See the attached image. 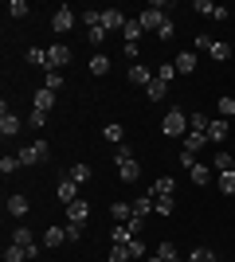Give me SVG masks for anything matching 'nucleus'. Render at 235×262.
<instances>
[{
  "label": "nucleus",
  "mask_w": 235,
  "mask_h": 262,
  "mask_svg": "<svg viewBox=\"0 0 235 262\" xmlns=\"http://www.w3.org/2000/svg\"><path fill=\"white\" fill-rule=\"evenodd\" d=\"M102 137H106V141H110V145H122L125 129H122V125H118V121H110V125H106V129H102Z\"/></svg>",
  "instance_id": "obj_31"
},
{
  "label": "nucleus",
  "mask_w": 235,
  "mask_h": 262,
  "mask_svg": "<svg viewBox=\"0 0 235 262\" xmlns=\"http://www.w3.org/2000/svg\"><path fill=\"white\" fill-rule=\"evenodd\" d=\"M16 168H20V157H16V153H4V157H0V172H4V176H8V172H16Z\"/></svg>",
  "instance_id": "obj_41"
},
{
  "label": "nucleus",
  "mask_w": 235,
  "mask_h": 262,
  "mask_svg": "<svg viewBox=\"0 0 235 262\" xmlns=\"http://www.w3.org/2000/svg\"><path fill=\"white\" fill-rule=\"evenodd\" d=\"M208 141H212V145H224L227 141V118L208 121Z\"/></svg>",
  "instance_id": "obj_15"
},
{
  "label": "nucleus",
  "mask_w": 235,
  "mask_h": 262,
  "mask_svg": "<svg viewBox=\"0 0 235 262\" xmlns=\"http://www.w3.org/2000/svg\"><path fill=\"white\" fill-rule=\"evenodd\" d=\"M16 157H20V164H44L47 157H51V149H47V141H44V137H39V141H35V145H28V149H20V153H16Z\"/></svg>",
  "instance_id": "obj_4"
},
{
  "label": "nucleus",
  "mask_w": 235,
  "mask_h": 262,
  "mask_svg": "<svg viewBox=\"0 0 235 262\" xmlns=\"http://www.w3.org/2000/svg\"><path fill=\"white\" fill-rule=\"evenodd\" d=\"M67 239H71V243L82 239V227H78V223H67Z\"/></svg>",
  "instance_id": "obj_50"
},
{
  "label": "nucleus",
  "mask_w": 235,
  "mask_h": 262,
  "mask_svg": "<svg viewBox=\"0 0 235 262\" xmlns=\"http://www.w3.org/2000/svg\"><path fill=\"white\" fill-rule=\"evenodd\" d=\"M114 161H118V176H122L125 184H134L137 176H141V164L134 161V153H130L125 145H118V153H114Z\"/></svg>",
  "instance_id": "obj_1"
},
{
  "label": "nucleus",
  "mask_w": 235,
  "mask_h": 262,
  "mask_svg": "<svg viewBox=\"0 0 235 262\" xmlns=\"http://www.w3.org/2000/svg\"><path fill=\"white\" fill-rule=\"evenodd\" d=\"M106 71H110V55H106V51H98V55H94V59H90V75H106Z\"/></svg>",
  "instance_id": "obj_25"
},
{
  "label": "nucleus",
  "mask_w": 235,
  "mask_h": 262,
  "mask_svg": "<svg viewBox=\"0 0 235 262\" xmlns=\"http://www.w3.org/2000/svg\"><path fill=\"white\" fill-rule=\"evenodd\" d=\"M173 192H177V180H173V176H161V180H153V184H149V196H153V200L173 196Z\"/></svg>",
  "instance_id": "obj_12"
},
{
  "label": "nucleus",
  "mask_w": 235,
  "mask_h": 262,
  "mask_svg": "<svg viewBox=\"0 0 235 262\" xmlns=\"http://www.w3.org/2000/svg\"><path fill=\"white\" fill-rule=\"evenodd\" d=\"M28 125H32V129H44V125H47V114H44V110H32Z\"/></svg>",
  "instance_id": "obj_47"
},
{
  "label": "nucleus",
  "mask_w": 235,
  "mask_h": 262,
  "mask_svg": "<svg viewBox=\"0 0 235 262\" xmlns=\"http://www.w3.org/2000/svg\"><path fill=\"white\" fill-rule=\"evenodd\" d=\"M130 239H137V235H134L130 227H125V223H118V227L110 231V243H130Z\"/></svg>",
  "instance_id": "obj_35"
},
{
  "label": "nucleus",
  "mask_w": 235,
  "mask_h": 262,
  "mask_svg": "<svg viewBox=\"0 0 235 262\" xmlns=\"http://www.w3.org/2000/svg\"><path fill=\"white\" fill-rule=\"evenodd\" d=\"M157 258H165V262H173V258H177V247H173V243H161V247H157Z\"/></svg>",
  "instance_id": "obj_42"
},
{
  "label": "nucleus",
  "mask_w": 235,
  "mask_h": 262,
  "mask_svg": "<svg viewBox=\"0 0 235 262\" xmlns=\"http://www.w3.org/2000/svg\"><path fill=\"white\" fill-rule=\"evenodd\" d=\"M153 71H149V67H141V63H130V82H134V86H149V82H153Z\"/></svg>",
  "instance_id": "obj_14"
},
{
  "label": "nucleus",
  "mask_w": 235,
  "mask_h": 262,
  "mask_svg": "<svg viewBox=\"0 0 235 262\" xmlns=\"http://www.w3.org/2000/svg\"><path fill=\"white\" fill-rule=\"evenodd\" d=\"M212 43H216L212 35H196V47H204V51H212Z\"/></svg>",
  "instance_id": "obj_52"
},
{
  "label": "nucleus",
  "mask_w": 235,
  "mask_h": 262,
  "mask_svg": "<svg viewBox=\"0 0 235 262\" xmlns=\"http://www.w3.org/2000/svg\"><path fill=\"white\" fill-rule=\"evenodd\" d=\"M173 262H180V258H173Z\"/></svg>",
  "instance_id": "obj_54"
},
{
  "label": "nucleus",
  "mask_w": 235,
  "mask_h": 262,
  "mask_svg": "<svg viewBox=\"0 0 235 262\" xmlns=\"http://www.w3.org/2000/svg\"><path fill=\"white\" fill-rule=\"evenodd\" d=\"M47 55H51V71H63V67L71 63V47L67 43H51V47H47Z\"/></svg>",
  "instance_id": "obj_8"
},
{
  "label": "nucleus",
  "mask_w": 235,
  "mask_h": 262,
  "mask_svg": "<svg viewBox=\"0 0 235 262\" xmlns=\"http://www.w3.org/2000/svg\"><path fill=\"white\" fill-rule=\"evenodd\" d=\"M161 133H165V137H180V133H188V114H184V110H168L165 121H161Z\"/></svg>",
  "instance_id": "obj_2"
},
{
  "label": "nucleus",
  "mask_w": 235,
  "mask_h": 262,
  "mask_svg": "<svg viewBox=\"0 0 235 262\" xmlns=\"http://www.w3.org/2000/svg\"><path fill=\"white\" fill-rule=\"evenodd\" d=\"M180 168H196V157L184 153V149H180Z\"/></svg>",
  "instance_id": "obj_51"
},
{
  "label": "nucleus",
  "mask_w": 235,
  "mask_h": 262,
  "mask_svg": "<svg viewBox=\"0 0 235 262\" xmlns=\"http://www.w3.org/2000/svg\"><path fill=\"white\" fill-rule=\"evenodd\" d=\"M125 16L118 8H102V28H106V32H125Z\"/></svg>",
  "instance_id": "obj_7"
},
{
  "label": "nucleus",
  "mask_w": 235,
  "mask_h": 262,
  "mask_svg": "<svg viewBox=\"0 0 235 262\" xmlns=\"http://www.w3.org/2000/svg\"><path fill=\"white\" fill-rule=\"evenodd\" d=\"M204 145H208V133H188V137H184V153H192V157H196V153L204 149Z\"/></svg>",
  "instance_id": "obj_21"
},
{
  "label": "nucleus",
  "mask_w": 235,
  "mask_h": 262,
  "mask_svg": "<svg viewBox=\"0 0 235 262\" xmlns=\"http://www.w3.org/2000/svg\"><path fill=\"white\" fill-rule=\"evenodd\" d=\"M71 28H75V12H71V8H59L55 16H51V32L63 35V32H71Z\"/></svg>",
  "instance_id": "obj_9"
},
{
  "label": "nucleus",
  "mask_w": 235,
  "mask_h": 262,
  "mask_svg": "<svg viewBox=\"0 0 235 262\" xmlns=\"http://www.w3.org/2000/svg\"><path fill=\"white\" fill-rule=\"evenodd\" d=\"M188 176H192V184H212V168H204L200 161H196V168H188Z\"/></svg>",
  "instance_id": "obj_26"
},
{
  "label": "nucleus",
  "mask_w": 235,
  "mask_h": 262,
  "mask_svg": "<svg viewBox=\"0 0 235 262\" xmlns=\"http://www.w3.org/2000/svg\"><path fill=\"white\" fill-rule=\"evenodd\" d=\"M20 129H24V121L16 118L8 106H4V110H0V137H16Z\"/></svg>",
  "instance_id": "obj_6"
},
{
  "label": "nucleus",
  "mask_w": 235,
  "mask_h": 262,
  "mask_svg": "<svg viewBox=\"0 0 235 262\" xmlns=\"http://www.w3.org/2000/svg\"><path fill=\"white\" fill-rule=\"evenodd\" d=\"M12 243H16V247H32V243H35V231L32 227H16V231H12Z\"/></svg>",
  "instance_id": "obj_27"
},
{
  "label": "nucleus",
  "mask_w": 235,
  "mask_h": 262,
  "mask_svg": "<svg viewBox=\"0 0 235 262\" xmlns=\"http://www.w3.org/2000/svg\"><path fill=\"white\" fill-rule=\"evenodd\" d=\"M130 254H134V258H145V254H149V247H145L141 239H130Z\"/></svg>",
  "instance_id": "obj_48"
},
{
  "label": "nucleus",
  "mask_w": 235,
  "mask_h": 262,
  "mask_svg": "<svg viewBox=\"0 0 235 262\" xmlns=\"http://www.w3.org/2000/svg\"><path fill=\"white\" fill-rule=\"evenodd\" d=\"M44 86L59 94V90H63V71H47V75H44Z\"/></svg>",
  "instance_id": "obj_34"
},
{
  "label": "nucleus",
  "mask_w": 235,
  "mask_h": 262,
  "mask_svg": "<svg viewBox=\"0 0 235 262\" xmlns=\"http://www.w3.org/2000/svg\"><path fill=\"white\" fill-rule=\"evenodd\" d=\"M157 78H161V82H173V78H177V67H173V63H165L161 71H157Z\"/></svg>",
  "instance_id": "obj_49"
},
{
  "label": "nucleus",
  "mask_w": 235,
  "mask_h": 262,
  "mask_svg": "<svg viewBox=\"0 0 235 262\" xmlns=\"http://www.w3.org/2000/svg\"><path fill=\"white\" fill-rule=\"evenodd\" d=\"M168 16H165V8H161V4H149L145 12H141V16H137V24H141V28H145V32H161V24H165Z\"/></svg>",
  "instance_id": "obj_3"
},
{
  "label": "nucleus",
  "mask_w": 235,
  "mask_h": 262,
  "mask_svg": "<svg viewBox=\"0 0 235 262\" xmlns=\"http://www.w3.org/2000/svg\"><path fill=\"white\" fill-rule=\"evenodd\" d=\"M32 258H39V243H32V247L8 243V247H4V262H32Z\"/></svg>",
  "instance_id": "obj_5"
},
{
  "label": "nucleus",
  "mask_w": 235,
  "mask_h": 262,
  "mask_svg": "<svg viewBox=\"0 0 235 262\" xmlns=\"http://www.w3.org/2000/svg\"><path fill=\"white\" fill-rule=\"evenodd\" d=\"M28 63H32V67H44V71H51V55H47V47H32V51H28Z\"/></svg>",
  "instance_id": "obj_20"
},
{
  "label": "nucleus",
  "mask_w": 235,
  "mask_h": 262,
  "mask_svg": "<svg viewBox=\"0 0 235 262\" xmlns=\"http://www.w3.org/2000/svg\"><path fill=\"white\" fill-rule=\"evenodd\" d=\"M165 94H168V82H161V78H153V82L145 86V98H149V102H161Z\"/></svg>",
  "instance_id": "obj_24"
},
{
  "label": "nucleus",
  "mask_w": 235,
  "mask_h": 262,
  "mask_svg": "<svg viewBox=\"0 0 235 262\" xmlns=\"http://www.w3.org/2000/svg\"><path fill=\"white\" fill-rule=\"evenodd\" d=\"M82 24H87V28H98V24H102V12L98 8H87V12H82Z\"/></svg>",
  "instance_id": "obj_45"
},
{
  "label": "nucleus",
  "mask_w": 235,
  "mask_h": 262,
  "mask_svg": "<svg viewBox=\"0 0 235 262\" xmlns=\"http://www.w3.org/2000/svg\"><path fill=\"white\" fill-rule=\"evenodd\" d=\"M110 215L118 219V223H130V219H134V208H130V204H122V200H118V204H114V208H110Z\"/></svg>",
  "instance_id": "obj_32"
},
{
  "label": "nucleus",
  "mask_w": 235,
  "mask_h": 262,
  "mask_svg": "<svg viewBox=\"0 0 235 262\" xmlns=\"http://www.w3.org/2000/svg\"><path fill=\"white\" fill-rule=\"evenodd\" d=\"M106 35H110V32H106L102 24H98V28H87V39H90V43H106Z\"/></svg>",
  "instance_id": "obj_43"
},
{
  "label": "nucleus",
  "mask_w": 235,
  "mask_h": 262,
  "mask_svg": "<svg viewBox=\"0 0 235 262\" xmlns=\"http://www.w3.org/2000/svg\"><path fill=\"white\" fill-rule=\"evenodd\" d=\"M28 208H32L28 196H8V215L12 219H24V215H28Z\"/></svg>",
  "instance_id": "obj_19"
},
{
  "label": "nucleus",
  "mask_w": 235,
  "mask_h": 262,
  "mask_svg": "<svg viewBox=\"0 0 235 262\" xmlns=\"http://www.w3.org/2000/svg\"><path fill=\"white\" fill-rule=\"evenodd\" d=\"M145 262H165V258H157V254H153V258H145Z\"/></svg>",
  "instance_id": "obj_53"
},
{
  "label": "nucleus",
  "mask_w": 235,
  "mask_h": 262,
  "mask_svg": "<svg viewBox=\"0 0 235 262\" xmlns=\"http://www.w3.org/2000/svg\"><path fill=\"white\" fill-rule=\"evenodd\" d=\"M51 106H55V90L39 86V90H35V110H44V114H47Z\"/></svg>",
  "instance_id": "obj_23"
},
{
  "label": "nucleus",
  "mask_w": 235,
  "mask_h": 262,
  "mask_svg": "<svg viewBox=\"0 0 235 262\" xmlns=\"http://www.w3.org/2000/svg\"><path fill=\"white\" fill-rule=\"evenodd\" d=\"M157 35H161V43H168V39L177 35V24H173V20H165V24H161V32H157Z\"/></svg>",
  "instance_id": "obj_46"
},
{
  "label": "nucleus",
  "mask_w": 235,
  "mask_h": 262,
  "mask_svg": "<svg viewBox=\"0 0 235 262\" xmlns=\"http://www.w3.org/2000/svg\"><path fill=\"white\" fill-rule=\"evenodd\" d=\"M192 8L200 12V16H208V20H227V8H220V4H212V0H196Z\"/></svg>",
  "instance_id": "obj_11"
},
{
  "label": "nucleus",
  "mask_w": 235,
  "mask_h": 262,
  "mask_svg": "<svg viewBox=\"0 0 235 262\" xmlns=\"http://www.w3.org/2000/svg\"><path fill=\"white\" fill-rule=\"evenodd\" d=\"M173 67H177V75H196V51H180Z\"/></svg>",
  "instance_id": "obj_13"
},
{
  "label": "nucleus",
  "mask_w": 235,
  "mask_h": 262,
  "mask_svg": "<svg viewBox=\"0 0 235 262\" xmlns=\"http://www.w3.org/2000/svg\"><path fill=\"white\" fill-rule=\"evenodd\" d=\"M212 168H216V172H235V153L220 149V153H216V161H212Z\"/></svg>",
  "instance_id": "obj_18"
},
{
  "label": "nucleus",
  "mask_w": 235,
  "mask_h": 262,
  "mask_svg": "<svg viewBox=\"0 0 235 262\" xmlns=\"http://www.w3.org/2000/svg\"><path fill=\"white\" fill-rule=\"evenodd\" d=\"M208 55H212L216 63H227V59H231V47H227V43H220V39H216V43H212V51H208Z\"/></svg>",
  "instance_id": "obj_36"
},
{
  "label": "nucleus",
  "mask_w": 235,
  "mask_h": 262,
  "mask_svg": "<svg viewBox=\"0 0 235 262\" xmlns=\"http://www.w3.org/2000/svg\"><path fill=\"white\" fill-rule=\"evenodd\" d=\"M67 243V227H47L44 231V247L47 251H55V247H63Z\"/></svg>",
  "instance_id": "obj_16"
},
{
  "label": "nucleus",
  "mask_w": 235,
  "mask_h": 262,
  "mask_svg": "<svg viewBox=\"0 0 235 262\" xmlns=\"http://www.w3.org/2000/svg\"><path fill=\"white\" fill-rule=\"evenodd\" d=\"M8 16L12 20H24L28 16V0H8Z\"/></svg>",
  "instance_id": "obj_39"
},
{
  "label": "nucleus",
  "mask_w": 235,
  "mask_h": 262,
  "mask_svg": "<svg viewBox=\"0 0 235 262\" xmlns=\"http://www.w3.org/2000/svg\"><path fill=\"white\" fill-rule=\"evenodd\" d=\"M71 180H75L78 188L90 184V164H75V168H71Z\"/></svg>",
  "instance_id": "obj_33"
},
{
  "label": "nucleus",
  "mask_w": 235,
  "mask_h": 262,
  "mask_svg": "<svg viewBox=\"0 0 235 262\" xmlns=\"http://www.w3.org/2000/svg\"><path fill=\"white\" fill-rule=\"evenodd\" d=\"M110 262H134V254H130V243H114V247H110Z\"/></svg>",
  "instance_id": "obj_28"
},
{
  "label": "nucleus",
  "mask_w": 235,
  "mask_h": 262,
  "mask_svg": "<svg viewBox=\"0 0 235 262\" xmlns=\"http://www.w3.org/2000/svg\"><path fill=\"white\" fill-rule=\"evenodd\" d=\"M216 106H220V118H227V121L235 118V98H227V94H224V98L216 102Z\"/></svg>",
  "instance_id": "obj_40"
},
{
  "label": "nucleus",
  "mask_w": 235,
  "mask_h": 262,
  "mask_svg": "<svg viewBox=\"0 0 235 262\" xmlns=\"http://www.w3.org/2000/svg\"><path fill=\"white\" fill-rule=\"evenodd\" d=\"M208 121H212V118H204L200 110H196V114H188V133H208Z\"/></svg>",
  "instance_id": "obj_29"
},
{
  "label": "nucleus",
  "mask_w": 235,
  "mask_h": 262,
  "mask_svg": "<svg viewBox=\"0 0 235 262\" xmlns=\"http://www.w3.org/2000/svg\"><path fill=\"white\" fill-rule=\"evenodd\" d=\"M153 211H157V215H173V196H161L153 204Z\"/></svg>",
  "instance_id": "obj_44"
},
{
  "label": "nucleus",
  "mask_w": 235,
  "mask_h": 262,
  "mask_svg": "<svg viewBox=\"0 0 235 262\" xmlns=\"http://www.w3.org/2000/svg\"><path fill=\"white\" fill-rule=\"evenodd\" d=\"M125 43H134V47H141V35H145V28H141V24H137V20H130V24H125Z\"/></svg>",
  "instance_id": "obj_22"
},
{
  "label": "nucleus",
  "mask_w": 235,
  "mask_h": 262,
  "mask_svg": "<svg viewBox=\"0 0 235 262\" xmlns=\"http://www.w3.org/2000/svg\"><path fill=\"white\" fill-rule=\"evenodd\" d=\"M87 215H90V204H87V200H75V204H67V219H71V223L87 227Z\"/></svg>",
  "instance_id": "obj_10"
},
{
  "label": "nucleus",
  "mask_w": 235,
  "mask_h": 262,
  "mask_svg": "<svg viewBox=\"0 0 235 262\" xmlns=\"http://www.w3.org/2000/svg\"><path fill=\"white\" fill-rule=\"evenodd\" d=\"M184 262H220V258H216V254L208 251V247H196V251H192V254H188Z\"/></svg>",
  "instance_id": "obj_38"
},
{
  "label": "nucleus",
  "mask_w": 235,
  "mask_h": 262,
  "mask_svg": "<svg viewBox=\"0 0 235 262\" xmlns=\"http://www.w3.org/2000/svg\"><path fill=\"white\" fill-rule=\"evenodd\" d=\"M59 200H63V204H75V200H78V184L71 180V176L59 180Z\"/></svg>",
  "instance_id": "obj_17"
},
{
  "label": "nucleus",
  "mask_w": 235,
  "mask_h": 262,
  "mask_svg": "<svg viewBox=\"0 0 235 262\" xmlns=\"http://www.w3.org/2000/svg\"><path fill=\"white\" fill-rule=\"evenodd\" d=\"M153 204H157V200H153V196H149V192H145V196H141V200H134V215H137V219H145L149 211H153Z\"/></svg>",
  "instance_id": "obj_30"
},
{
  "label": "nucleus",
  "mask_w": 235,
  "mask_h": 262,
  "mask_svg": "<svg viewBox=\"0 0 235 262\" xmlns=\"http://www.w3.org/2000/svg\"><path fill=\"white\" fill-rule=\"evenodd\" d=\"M216 184H220V192H224V196H235V172H220V180H216Z\"/></svg>",
  "instance_id": "obj_37"
}]
</instances>
